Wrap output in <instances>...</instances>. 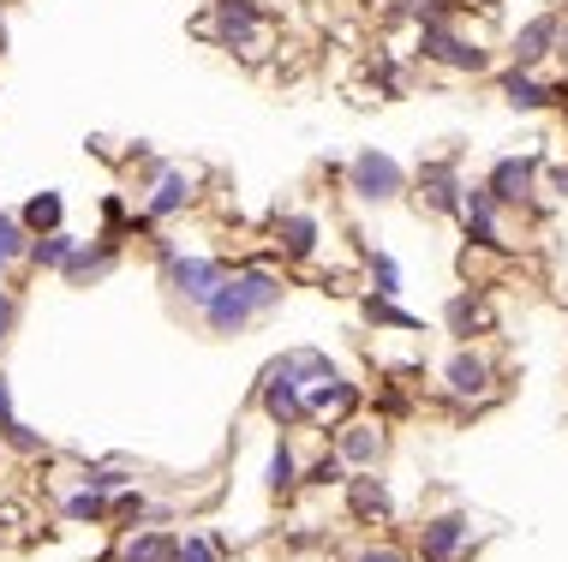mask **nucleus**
Segmentation results:
<instances>
[{
  "label": "nucleus",
  "instance_id": "nucleus-41",
  "mask_svg": "<svg viewBox=\"0 0 568 562\" xmlns=\"http://www.w3.org/2000/svg\"><path fill=\"white\" fill-rule=\"evenodd\" d=\"M19 294H12V287H0V347H7L12 341V329H19Z\"/></svg>",
  "mask_w": 568,
  "mask_h": 562
},
{
  "label": "nucleus",
  "instance_id": "nucleus-3",
  "mask_svg": "<svg viewBox=\"0 0 568 562\" xmlns=\"http://www.w3.org/2000/svg\"><path fill=\"white\" fill-rule=\"evenodd\" d=\"M197 37H210L216 49L240 54L245 67H270V49H275L264 0H210V12L197 19Z\"/></svg>",
  "mask_w": 568,
  "mask_h": 562
},
{
  "label": "nucleus",
  "instance_id": "nucleus-46",
  "mask_svg": "<svg viewBox=\"0 0 568 562\" xmlns=\"http://www.w3.org/2000/svg\"><path fill=\"white\" fill-rule=\"evenodd\" d=\"M479 7H497V0H479Z\"/></svg>",
  "mask_w": 568,
  "mask_h": 562
},
{
  "label": "nucleus",
  "instance_id": "nucleus-26",
  "mask_svg": "<svg viewBox=\"0 0 568 562\" xmlns=\"http://www.w3.org/2000/svg\"><path fill=\"white\" fill-rule=\"evenodd\" d=\"M30 257V234L19 222V210H0V287H12V276L24 269Z\"/></svg>",
  "mask_w": 568,
  "mask_h": 562
},
{
  "label": "nucleus",
  "instance_id": "nucleus-31",
  "mask_svg": "<svg viewBox=\"0 0 568 562\" xmlns=\"http://www.w3.org/2000/svg\"><path fill=\"white\" fill-rule=\"evenodd\" d=\"M287 366L300 371V384L312 389V384H324V377H335L342 366H335V359L324 354V347H287Z\"/></svg>",
  "mask_w": 568,
  "mask_h": 562
},
{
  "label": "nucleus",
  "instance_id": "nucleus-39",
  "mask_svg": "<svg viewBox=\"0 0 568 562\" xmlns=\"http://www.w3.org/2000/svg\"><path fill=\"white\" fill-rule=\"evenodd\" d=\"M347 562H419V556H413L407 544H389V539H365V544H359V551H353Z\"/></svg>",
  "mask_w": 568,
  "mask_h": 562
},
{
  "label": "nucleus",
  "instance_id": "nucleus-9",
  "mask_svg": "<svg viewBox=\"0 0 568 562\" xmlns=\"http://www.w3.org/2000/svg\"><path fill=\"white\" fill-rule=\"evenodd\" d=\"M460 192H467V174H460V150H443V156H425L413 168V204L437 222L460 216Z\"/></svg>",
  "mask_w": 568,
  "mask_h": 562
},
{
  "label": "nucleus",
  "instance_id": "nucleus-34",
  "mask_svg": "<svg viewBox=\"0 0 568 562\" xmlns=\"http://www.w3.org/2000/svg\"><path fill=\"white\" fill-rule=\"evenodd\" d=\"M79 484H90V491H109V497H120L132 484V467L126 461H97V467H84V479Z\"/></svg>",
  "mask_w": 568,
  "mask_h": 562
},
{
  "label": "nucleus",
  "instance_id": "nucleus-4",
  "mask_svg": "<svg viewBox=\"0 0 568 562\" xmlns=\"http://www.w3.org/2000/svg\"><path fill=\"white\" fill-rule=\"evenodd\" d=\"M497 377L503 366L485 341H455L437 366V395L449 407H460V413H479L485 401H497Z\"/></svg>",
  "mask_w": 568,
  "mask_h": 562
},
{
  "label": "nucleus",
  "instance_id": "nucleus-11",
  "mask_svg": "<svg viewBox=\"0 0 568 562\" xmlns=\"http://www.w3.org/2000/svg\"><path fill=\"white\" fill-rule=\"evenodd\" d=\"M413 556L419 562H467L473 556V514L467 509H437L413 533Z\"/></svg>",
  "mask_w": 568,
  "mask_h": 562
},
{
  "label": "nucleus",
  "instance_id": "nucleus-16",
  "mask_svg": "<svg viewBox=\"0 0 568 562\" xmlns=\"http://www.w3.org/2000/svg\"><path fill=\"white\" fill-rule=\"evenodd\" d=\"M305 413H312V425H347V419H359L365 413V384H353L347 371H335L324 377V384H312L305 389Z\"/></svg>",
  "mask_w": 568,
  "mask_h": 562
},
{
  "label": "nucleus",
  "instance_id": "nucleus-10",
  "mask_svg": "<svg viewBox=\"0 0 568 562\" xmlns=\"http://www.w3.org/2000/svg\"><path fill=\"white\" fill-rule=\"evenodd\" d=\"M257 413H264L275 431H300V425H312V413H305V384L300 371L282 359H270L264 377H257Z\"/></svg>",
  "mask_w": 568,
  "mask_h": 562
},
{
  "label": "nucleus",
  "instance_id": "nucleus-30",
  "mask_svg": "<svg viewBox=\"0 0 568 562\" xmlns=\"http://www.w3.org/2000/svg\"><path fill=\"white\" fill-rule=\"evenodd\" d=\"M174 562H227V539L210 533V527H192V533H180V556Z\"/></svg>",
  "mask_w": 568,
  "mask_h": 562
},
{
  "label": "nucleus",
  "instance_id": "nucleus-8",
  "mask_svg": "<svg viewBox=\"0 0 568 562\" xmlns=\"http://www.w3.org/2000/svg\"><path fill=\"white\" fill-rule=\"evenodd\" d=\"M227 269L234 264L216 257V252H180L174 264H162V294L174 299V306H186V311H204V299L227 282Z\"/></svg>",
  "mask_w": 568,
  "mask_h": 562
},
{
  "label": "nucleus",
  "instance_id": "nucleus-38",
  "mask_svg": "<svg viewBox=\"0 0 568 562\" xmlns=\"http://www.w3.org/2000/svg\"><path fill=\"white\" fill-rule=\"evenodd\" d=\"M126 216H132V204L120 192H109V197H102V227H97V234H109V239L126 246Z\"/></svg>",
  "mask_w": 568,
  "mask_h": 562
},
{
  "label": "nucleus",
  "instance_id": "nucleus-25",
  "mask_svg": "<svg viewBox=\"0 0 568 562\" xmlns=\"http://www.w3.org/2000/svg\"><path fill=\"white\" fill-rule=\"evenodd\" d=\"M19 222H24V234L37 239V234H54V227H67V192H30L24 204H19Z\"/></svg>",
  "mask_w": 568,
  "mask_h": 562
},
{
  "label": "nucleus",
  "instance_id": "nucleus-5",
  "mask_svg": "<svg viewBox=\"0 0 568 562\" xmlns=\"http://www.w3.org/2000/svg\"><path fill=\"white\" fill-rule=\"evenodd\" d=\"M342 192L353 197V204H365V210H389V204H402V197H413V168L402 156H389V150L365 144V150L347 156Z\"/></svg>",
  "mask_w": 568,
  "mask_h": 562
},
{
  "label": "nucleus",
  "instance_id": "nucleus-6",
  "mask_svg": "<svg viewBox=\"0 0 568 562\" xmlns=\"http://www.w3.org/2000/svg\"><path fill=\"white\" fill-rule=\"evenodd\" d=\"M485 192L515 216H545V150H509L485 168Z\"/></svg>",
  "mask_w": 568,
  "mask_h": 562
},
{
  "label": "nucleus",
  "instance_id": "nucleus-22",
  "mask_svg": "<svg viewBox=\"0 0 568 562\" xmlns=\"http://www.w3.org/2000/svg\"><path fill=\"white\" fill-rule=\"evenodd\" d=\"M359 317L377 329V336H419V329H425L419 311H407L402 299H383V294H365L359 299Z\"/></svg>",
  "mask_w": 568,
  "mask_h": 562
},
{
  "label": "nucleus",
  "instance_id": "nucleus-21",
  "mask_svg": "<svg viewBox=\"0 0 568 562\" xmlns=\"http://www.w3.org/2000/svg\"><path fill=\"white\" fill-rule=\"evenodd\" d=\"M180 556V533H162V527H126L114 544V562H174Z\"/></svg>",
  "mask_w": 568,
  "mask_h": 562
},
{
  "label": "nucleus",
  "instance_id": "nucleus-13",
  "mask_svg": "<svg viewBox=\"0 0 568 562\" xmlns=\"http://www.w3.org/2000/svg\"><path fill=\"white\" fill-rule=\"evenodd\" d=\"M557 37H562V7H545V12H532V19H520L509 30L503 60H509V67H527V72H545L550 60H557Z\"/></svg>",
  "mask_w": 568,
  "mask_h": 562
},
{
  "label": "nucleus",
  "instance_id": "nucleus-42",
  "mask_svg": "<svg viewBox=\"0 0 568 562\" xmlns=\"http://www.w3.org/2000/svg\"><path fill=\"white\" fill-rule=\"evenodd\" d=\"M12 419H19V413H12V384H7V371H0V431H7Z\"/></svg>",
  "mask_w": 568,
  "mask_h": 562
},
{
  "label": "nucleus",
  "instance_id": "nucleus-28",
  "mask_svg": "<svg viewBox=\"0 0 568 562\" xmlns=\"http://www.w3.org/2000/svg\"><path fill=\"white\" fill-rule=\"evenodd\" d=\"M60 514H67L72 527H90V521H109V514H114V497H109V491H90V484H79V491H72L67 503H60Z\"/></svg>",
  "mask_w": 568,
  "mask_h": 562
},
{
  "label": "nucleus",
  "instance_id": "nucleus-33",
  "mask_svg": "<svg viewBox=\"0 0 568 562\" xmlns=\"http://www.w3.org/2000/svg\"><path fill=\"white\" fill-rule=\"evenodd\" d=\"M300 484H305V491H329V484H347V461L335 454V443L317 454L312 467H305V479H300Z\"/></svg>",
  "mask_w": 568,
  "mask_h": 562
},
{
  "label": "nucleus",
  "instance_id": "nucleus-7",
  "mask_svg": "<svg viewBox=\"0 0 568 562\" xmlns=\"http://www.w3.org/2000/svg\"><path fill=\"white\" fill-rule=\"evenodd\" d=\"M503 216H509V210H503L497 197L485 192V180H467L455 227H460V239H467L473 257H509V252H515V239H509V227H503Z\"/></svg>",
  "mask_w": 568,
  "mask_h": 562
},
{
  "label": "nucleus",
  "instance_id": "nucleus-40",
  "mask_svg": "<svg viewBox=\"0 0 568 562\" xmlns=\"http://www.w3.org/2000/svg\"><path fill=\"white\" fill-rule=\"evenodd\" d=\"M545 197L550 204H568V162L562 156H545Z\"/></svg>",
  "mask_w": 568,
  "mask_h": 562
},
{
  "label": "nucleus",
  "instance_id": "nucleus-19",
  "mask_svg": "<svg viewBox=\"0 0 568 562\" xmlns=\"http://www.w3.org/2000/svg\"><path fill=\"white\" fill-rule=\"evenodd\" d=\"M120 257H126V246H120V239L90 234L84 246L72 252V264L60 269V282H67V287H97V282H109L114 269H120Z\"/></svg>",
  "mask_w": 568,
  "mask_h": 562
},
{
  "label": "nucleus",
  "instance_id": "nucleus-14",
  "mask_svg": "<svg viewBox=\"0 0 568 562\" xmlns=\"http://www.w3.org/2000/svg\"><path fill=\"white\" fill-rule=\"evenodd\" d=\"M270 246L282 264H317V252H324V216L305 204H287L270 216Z\"/></svg>",
  "mask_w": 568,
  "mask_h": 562
},
{
  "label": "nucleus",
  "instance_id": "nucleus-1",
  "mask_svg": "<svg viewBox=\"0 0 568 562\" xmlns=\"http://www.w3.org/2000/svg\"><path fill=\"white\" fill-rule=\"evenodd\" d=\"M287 294H294L287 264H275V257H245V264L227 269V282L216 287V294L204 299L197 324H204L210 336L234 341V336H245V329L270 324V317L287 306Z\"/></svg>",
  "mask_w": 568,
  "mask_h": 562
},
{
  "label": "nucleus",
  "instance_id": "nucleus-2",
  "mask_svg": "<svg viewBox=\"0 0 568 562\" xmlns=\"http://www.w3.org/2000/svg\"><path fill=\"white\" fill-rule=\"evenodd\" d=\"M413 60L443 72V79H490V72H497V49H490L485 37H473L460 19L413 30Z\"/></svg>",
  "mask_w": 568,
  "mask_h": 562
},
{
  "label": "nucleus",
  "instance_id": "nucleus-20",
  "mask_svg": "<svg viewBox=\"0 0 568 562\" xmlns=\"http://www.w3.org/2000/svg\"><path fill=\"white\" fill-rule=\"evenodd\" d=\"M347 514L359 527H389L395 521V497H389V484H383L377 473H347Z\"/></svg>",
  "mask_w": 568,
  "mask_h": 562
},
{
  "label": "nucleus",
  "instance_id": "nucleus-32",
  "mask_svg": "<svg viewBox=\"0 0 568 562\" xmlns=\"http://www.w3.org/2000/svg\"><path fill=\"white\" fill-rule=\"evenodd\" d=\"M156 514H162V509L150 503L138 484H126V491L114 497V514H109V521H120V527H144V521H156Z\"/></svg>",
  "mask_w": 568,
  "mask_h": 562
},
{
  "label": "nucleus",
  "instance_id": "nucleus-17",
  "mask_svg": "<svg viewBox=\"0 0 568 562\" xmlns=\"http://www.w3.org/2000/svg\"><path fill=\"white\" fill-rule=\"evenodd\" d=\"M443 329H449L455 341H485L490 329H497V306H490L485 287H455V294L443 299Z\"/></svg>",
  "mask_w": 568,
  "mask_h": 562
},
{
  "label": "nucleus",
  "instance_id": "nucleus-24",
  "mask_svg": "<svg viewBox=\"0 0 568 562\" xmlns=\"http://www.w3.org/2000/svg\"><path fill=\"white\" fill-rule=\"evenodd\" d=\"M84 239L72 234V227H54V234H37L30 239V257H24V269H49V276H60V269L72 264V252H79Z\"/></svg>",
  "mask_w": 568,
  "mask_h": 562
},
{
  "label": "nucleus",
  "instance_id": "nucleus-18",
  "mask_svg": "<svg viewBox=\"0 0 568 562\" xmlns=\"http://www.w3.org/2000/svg\"><path fill=\"white\" fill-rule=\"evenodd\" d=\"M490 84H497V102L509 114H550V79L545 72H527V67H509V60H503V67L490 72Z\"/></svg>",
  "mask_w": 568,
  "mask_h": 562
},
{
  "label": "nucleus",
  "instance_id": "nucleus-45",
  "mask_svg": "<svg viewBox=\"0 0 568 562\" xmlns=\"http://www.w3.org/2000/svg\"><path fill=\"white\" fill-rule=\"evenodd\" d=\"M359 7H372V12H377V7H395V0H359Z\"/></svg>",
  "mask_w": 568,
  "mask_h": 562
},
{
  "label": "nucleus",
  "instance_id": "nucleus-35",
  "mask_svg": "<svg viewBox=\"0 0 568 562\" xmlns=\"http://www.w3.org/2000/svg\"><path fill=\"white\" fill-rule=\"evenodd\" d=\"M0 443H7L12 454H24V461H37V454H49V443H42V431H37V425H24V419H12L7 431H0Z\"/></svg>",
  "mask_w": 568,
  "mask_h": 562
},
{
  "label": "nucleus",
  "instance_id": "nucleus-36",
  "mask_svg": "<svg viewBox=\"0 0 568 562\" xmlns=\"http://www.w3.org/2000/svg\"><path fill=\"white\" fill-rule=\"evenodd\" d=\"M372 84H377L383 102H402V96H407V67H402V60H377V67H372Z\"/></svg>",
  "mask_w": 568,
  "mask_h": 562
},
{
  "label": "nucleus",
  "instance_id": "nucleus-27",
  "mask_svg": "<svg viewBox=\"0 0 568 562\" xmlns=\"http://www.w3.org/2000/svg\"><path fill=\"white\" fill-rule=\"evenodd\" d=\"M365 294H383V299H402L407 294V276L389 252H365Z\"/></svg>",
  "mask_w": 568,
  "mask_h": 562
},
{
  "label": "nucleus",
  "instance_id": "nucleus-23",
  "mask_svg": "<svg viewBox=\"0 0 568 562\" xmlns=\"http://www.w3.org/2000/svg\"><path fill=\"white\" fill-rule=\"evenodd\" d=\"M300 479H305V461L294 449V431H282V437H275V449H270V467H264V491L270 497H294Z\"/></svg>",
  "mask_w": 568,
  "mask_h": 562
},
{
  "label": "nucleus",
  "instance_id": "nucleus-37",
  "mask_svg": "<svg viewBox=\"0 0 568 562\" xmlns=\"http://www.w3.org/2000/svg\"><path fill=\"white\" fill-rule=\"evenodd\" d=\"M407 407H413V395H407L402 384H377V395H372V413H377L383 425H389V419H402Z\"/></svg>",
  "mask_w": 568,
  "mask_h": 562
},
{
  "label": "nucleus",
  "instance_id": "nucleus-44",
  "mask_svg": "<svg viewBox=\"0 0 568 562\" xmlns=\"http://www.w3.org/2000/svg\"><path fill=\"white\" fill-rule=\"evenodd\" d=\"M557 60H562V72H568V12H562V37H557Z\"/></svg>",
  "mask_w": 568,
  "mask_h": 562
},
{
  "label": "nucleus",
  "instance_id": "nucleus-43",
  "mask_svg": "<svg viewBox=\"0 0 568 562\" xmlns=\"http://www.w3.org/2000/svg\"><path fill=\"white\" fill-rule=\"evenodd\" d=\"M550 109L568 114V72H562V79H550Z\"/></svg>",
  "mask_w": 568,
  "mask_h": 562
},
{
  "label": "nucleus",
  "instance_id": "nucleus-15",
  "mask_svg": "<svg viewBox=\"0 0 568 562\" xmlns=\"http://www.w3.org/2000/svg\"><path fill=\"white\" fill-rule=\"evenodd\" d=\"M324 437L335 443V454L347 461V473H377L383 454H389V425H383L377 413H359V419H347V425H329Z\"/></svg>",
  "mask_w": 568,
  "mask_h": 562
},
{
  "label": "nucleus",
  "instance_id": "nucleus-29",
  "mask_svg": "<svg viewBox=\"0 0 568 562\" xmlns=\"http://www.w3.org/2000/svg\"><path fill=\"white\" fill-rule=\"evenodd\" d=\"M395 19H407L413 30H425V24H449L460 19V0H395Z\"/></svg>",
  "mask_w": 568,
  "mask_h": 562
},
{
  "label": "nucleus",
  "instance_id": "nucleus-12",
  "mask_svg": "<svg viewBox=\"0 0 568 562\" xmlns=\"http://www.w3.org/2000/svg\"><path fill=\"white\" fill-rule=\"evenodd\" d=\"M197 186H204V180H197V168L162 162V168L150 174L144 186H138V204H144L150 216H156V222L168 227V222H180V216H186V210H197Z\"/></svg>",
  "mask_w": 568,
  "mask_h": 562
}]
</instances>
